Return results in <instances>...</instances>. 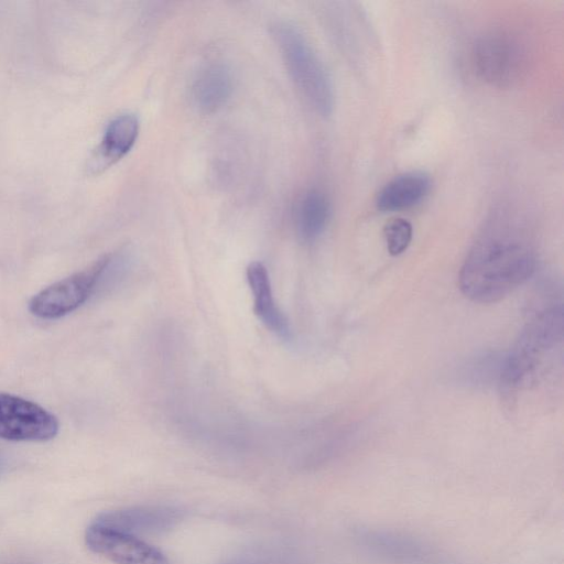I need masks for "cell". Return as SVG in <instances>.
Masks as SVG:
<instances>
[{"label":"cell","instance_id":"14","mask_svg":"<svg viewBox=\"0 0 564 564\" xmlns=\"http://www.w3.org/2000/svg\"><path fill=\"white\" fill-rule=\"evenodd\" d=\"M330 202L318 188L305 191L296 200L293 220L299 238L304 242H314L325 231L330 219Z\"/></svg>","mask_w":564,"mask_h":564},{"label":"cell","instance_id":"10","mask_svg":"<svg viewBox=\"0 0 564 564\" xmlns=\"http://www.w3.org/2000/svg\"><path fill=\"white\" fill-rule=\"evenodd\" d=\"M138 134L139 120L134 115L124 113L112 119L87 163V172L98 174L118 162L133 148Z\"/></svg>","mask_w":564,"mask_h":564},{"label":"cell","instance_id":"4","mask_svg":"<svg viewBox=\"0 0 564 564\" xmlns=\"http://www.w3.org/2000/svg\"><path fill=\"white\" fill-rule=\"evenodd\" d=\"M470 63L484 83L497 88H510L519 84L529 69V50L514 32L491 29L474 40Z\"/></svg>","mask_w":564,"mask_h":564},{"label":"cell","instance_id":"2","mask_svg":"<svg viewBox=\"0 0 564 564\" xmlns=\"http://www.w3.org/2000/svg\"><path fill=\"white\" fill-rule=\"evenodd\" d=\"M563 339V308L555 304L540 311L503 357L499 384L512 395L535 381L542 365Z\"/></svg>","mask_w":564,"mask_h":564},{"label":"cell","instance_id":"7","mask_svg":"<svg viewBox=\"0 0 564 564\" xmlns=\"http://www.w3.org/2000/svg\"><path fill=\"white\" fill-rule=\"evenodd\" d=\"M59 430L57 417L35 402L0 392V438L45 442Z\"/></svg>","mask_w":564,"mask_h":564},{"label":"cell","instance_id":"5","mask_svg":"<svg viewBox=\"0 0 564 564\" xmlns=\"http://www.w3.org/2000/svg\"><path fill=\"white\" fill-rule=\"evenodd\" d=\"M113 258L115 253L106 254L90 267L41 290L30 300L29 311L41 319H57L76 311L96 292Z\"/></svg>","mask_w":564,"mask_h":564},{"label":"cell","instance_id":"13","mask_svg":"<svg viewBox=\"0 0 564 564\" xmlns=\"http://www.w3.org/2000/svg\"><path fill=\"white\" fill-rule=\"evenodd\" d=\"M231 90L230 69L221 63H213L197 73L192 84L191 95L199 111L210 113L226 104Z\"/></svg>","mask_w":564,"mask_h":564},{"label":"cell","instance_id":"9","mask_svg":"<svg viewBox=\"0 0 564 564\" xmlns=\"http://www.w3.org/2000/svg\"><path fill=\"white\" fill-rule=\"evenodd\" d=\"M182 519L180 509L171 506H137L106 511L94 521L139 536L159 534L174 528Z\"/></svg>","mask_w":564,"mask_h":564},{"label":"cell","instance_id":"6","mask_svg":"<svg viewBox=\"0 0 564 564\" xmlns=\"http://www.w3.org/2000/svg\"><path fill=\"white\" fill-rule=\"evenodd\" d=\"M354 539L368 554L392 564H451L440 550L401 531L358 527L354 530Z\"/></svg>","mask_w":564,"mask_h":564},{"label":"cell","instance_id":"12","mask_svg":"<svg viewBox=\"0 0 564 564\" xmlns=\"http://www.w3.org/2000/svg\"><path fill=\"white\" fill-rule=\"evenodd\" d=\"M432 181L423 171H408L389 181L378 193L376 205L382 212H399L420 204L429 195Z\"/></svg>","mask_w":564,"mask_h":564},{"label":"cell","instance_id":"15","mask_svg":"<svg viewBox=\"0 0 564 564\" xmlns=\"http://www.w3.org/2000/svg\"><path fill=\"white\" fill-rule=\"evenodd\" d=\"M383 235L388 251L392 256L401 254L412 240V225L406 219L394 218L386 224Z\"/></svg>","mask_w":564,"mask_h":564},{"label":"cell","instance_id":"1","mask_svg":"<svg viewBox=\"0 0 564 564\" xmlns=\"http://www.w3.org/2000/svg\"><path fill=\"white\" fill-rule=\"evenodd\" d=\"M536 264L529 228L509 215L497 214L471 245L459 271V288L476 303H496L527 282Z\"/></svg>","mask_w":564,"mask_h":564},{"label":"cell","instance_id":"11","mask_svg":"<svg viewBox=\"0 0 564 564\" xmlns=\"http://www.w3.org/2000/svg\"><path fill=\"white\" fill-rule=\"evenodd\" d=\"M246 275L257 317L278 337L291 340L293 335L290 323L274 301L269 273L264 264L259 261L249 263Z\"/></svg>","mask_w":564,"mask_h":564},{"label":"cell","instance_id":"16","mask_svg":"<svg viewBox=\"0 0 564 564\" xmlns=\"http://www.w3.org/2000/svg\"><path fill=\"white\" fill-rule=\"evenodd\" d=\"M4 468H6L4 460L0 457V475H2V473L4 471Z\"/></svg>","mask_w":564,"mask_h":564},{"label":"cell","instance_id":"8","mask_svg":"<svg viewBox=\"0 0 564 564\" xmlns=\"http://www.w3.org/2000/svg\"><path fill=\"white\" fill-rule=\"evenodd\" d=\"M87 547L115 564H167L166 556L141 538L91 521L85 532Z\"/></svg>","mask_w":564,"mask_h":564},{"label":"cell","instance_id":"3","mask_svg":"<svg viewBox=\"0 0 564 564\" xmlns=\"http://www.w3.org/2000/svg\"><path fill=\"white\" fill-rule=\"evenodd\" d=\"M272 33L286 70L301 95L321 116L332 113L334 108L332 79L305 36L288 23L276 24Z\"/></svg>","mask_w":564,"mask_h":564}]
</instances>
